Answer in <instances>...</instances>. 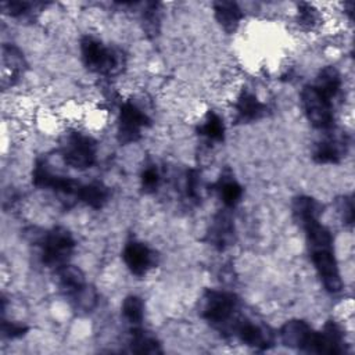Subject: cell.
<instances>
[{"label":"cell","instance_id":"1","mask_svg":"<svg viewBox=\"0 0 355 355\" xmlns=\"http://www.w3.org/2000/svg\"><path fill=\"white\" fill-rule=\"evenodd\" d=\"M301 227L305 230L311 259L324 290L330 294L340 293L343 290V279L334 255L331 232L319 219L309 220Z\"/></svg>","mask_w":355,"mask_h":355},{"label":"cell","instance_id":"2","mask_svg":"<svg viewBox=\"0 0 355 355\" xmlns=\"http://www.w3.org/2000/svg\"><path fill=\"white\" fill-rule=\"evenodd\" d=\"M240 300L236 294L220 290H208L201 301V318L222 333H232L240 318Z\"/></svg>","mask_w":355,"mask_h":355},{"label":"cell","instance_id":"3","mask_svg":"<svg viewBox=\"0 0 355 355\" xmlns=\"http://www.w3.org/2000/svg\"><path fill=\"white\" fill-rule=\"evenodd\" d=\"M37 245L42 248V262L49 268H61L68 263L73 250H75V239L72 233L62 227L55 226L51 230H44Z\"/></svg>","mask_w":355,"mask_h":355},{"label":"cell","instance_id":"4","mask_svg":"<svg viewBox=\"0 0 355 355\" xmlns=\"http://www.w3.org/2000/svg\"><path fill=\"white\" fill-rule=\"evenodd\" d=\"M60 153L67 165L83 171L96 162L97 143L80 132H69L61 140Z\"/></svg>","mask_w":355,"mask_h":355},{"label":"cell","instance_id":"5","mask_svg":"<svg viewBox=\"0 0 355 355\" xmlns=\"http://www.w3.org/2000/svg\"><path fill=\"white\" fill-rule=\"evenodd\" d=\"M80 55L85 67L100 75L114 73L119 64L121 57L112 49L107 47L93 36H83L80 40Z\"/></svg>","mask_w":355,"mask_h":355},{"label":"cell","instance_id":"6","mask_svg":"<svg viewBox=\"0 0 355 355\" xmlns=\"http://www.w3.org/2000/svg\"><path fill=\"white\" fill-rule=\"evenodd\" d=\"M301 104L305 116L311 125L320 130H329L334 125L333 100L319 92L313 83L304 86L301 92Z\"/></svg>","mask_w":355,"mask_h":355},{"label":"cell","instance_id":"7","mask_svg":"<svg viewBox=\"0 0 355 355\" xmlns=\"http://www.w3.org/2000/svg\"><path fill=\"white\" fill-rule=\"evenodd\" d=\"M150 122L148 115L135 101H123L118 112V141L121 144L137 141L141 137V130L147 128Z\"/></svg>","mask_w":355,"mask_h":355},{"label":"cell","instance_id":"8","mask_svg":"<svg viewBox=\"0 0 355 355\" xmlns=\"http://www.w3.org/2000/svg\"><path fill=\"white\" fill-rule=\"evenodd\" d=\"M32 182H33V186L37 189L51 190L61 196L75 197L76 200H78V193L82 186V183H79L75 179L61 176V175L51 172V169L43 159L36 161V164L33 166V172H32Z\"/></svg>","mask_w":355,"mask_h":355},{"label":"cell","instance_id":"9","mask_svg":"<svg viewBox=\"0 0 355 355\" xmlns=\"http://www.w3.org/2000/svg\"><path fill=\"white\" fill-rule=\"evenodd\" d=\"M230 334H234L247 347H251L259 351L270 348L275 343L273 333L268 326L250 320L243 316L237 319Z\"/></svg>","mask_w":355,"mask_h":355},{"label":"cell","instance_id":"10","mask_svg":"<svg viewBox=\"0 0 355 355\" xmlns=\"http://www.w3.org/2000/svg\"><path fill=\"white\" fill-rule=\"evenodd\" d=\"M345 351H347V347H345L344 333L334 320L326 322L322 330L315 331L309 354L338 355Z\"/></svg>","mask_w":355,"mask_h":355},{"label":"cell","instance_id":"11","mask_svg":"<svg viewBox=\"0 0 355 355\" xmlns=\"http://www.w3.org/2000/svg\"><path fill=\"white\" fill-rule=\"evenodd\" d=\"M126 268L135 276H144L155 263L154 252L140 241H129L122 251Z\"/></svg>","mask_w":355,"mask_h":355},{"label":"cell","instance_id":"12","mask_svg":"<svg viewBox=\"0 0 355 355\" xmlns=\"http://www.w3.org/2000/svg\"><path fill=\"white\" fill-rule=\"evenodd\" d=\"M280 340L286 347L309 352L315 330L304 320L293 319L280 329Z\"/></svg>","mask_w":355,"mask_h":355},{"label":"cell","instance_id":"13","mask_svg":"<svg viewBox=\"0 0 355 355\" xmlns=\"http://www.w3.org/2000/svg\"><path fill=\"white\" fill-rule=\"evenodd\" d=\"M234 241V223L230 215L225 211H219L212 222L208 232V243L216 250L222 251L232 245Z\"/></svg>","mask_w":355,"mask_h":355},{"label":"cell","instance_id":"14","mask_svg":"<svg viewBox=\"0 0 355 355\" xmlns=\"http://www.w3.org/2000/svg\"><path fill=\"white\" fill-rule=\"evenodd\" d=\"M266 104L262 103L255 93L244 89L236 98L234 111L236 118L241 122H252L266 114Z\"/></svg>","mask_w":355,"mask_h":355},{"label":"cell","instance_id":"15","mask_svg":"<svg viewBox=\"0 0 355 355\" xmlns=\"http://www.w3.org/2000/svg\"><path fill=\"white\" fill-rule=\"evenodd\" d=\"M347 153V141L343 137L329 136L319 141L313 150V159L318 164H337Z\"/></svg>","mask_w":355,"mask_h":355},{"label":"cell","instance_id":"16","mask_svg":"<svg viewBox=\"0 0 355 355\" xmlns=\"http://www.w3.org/2000/svg\"><path fill=\"white\" fill-rule=\"evenodd\" d=\"M214 14L218 24L229 33L237 29L240 21L244 17L241 8L234 1H215Z\"/></svg>","mask_w":355,"mask_h":355},{"label":"cell","instance_id":"17","mask_svg":"<svg viewBox=\"0 0 355 355\" xmlns=\"http://www.w3.org/2000/svg\"><path fill=\"white\" fill-rule=\"evenodd\" d=\"M108 198H110V189L101 182H90V183L82 184L78 193V200L93 209L103 208L107 204Z\"/></svg>","mask_w":355,"mask_h":355},{"label":"cell","instance_id":"18","mask_svg":"<svg viewBox=\"0 0 355 355\" xmlns=\"http://www.w3.org/2000/svg\"><path fill=\"white\" fill-rule=\"evenodd\" d=\"M57 279L60 288L68 297H71L73 293H76L86 284L83 272L78 266H73L71 263H65L57 269Z\"/></svg>","mask_w":355,"mask_h":355},{"label":"cell","instance_id":"19","mask_svg":"<svg viewBox=\"0 0 355 355\" xmlns=\"http://www.w3.org/2000/svg\"><path fill=\"white\" fill-rule=\"evenodd\" d=\"M322 204L309 196H298L293 201V216L300 226L311 219H319Z\"/></svg>","mask_w":355,"mask_h":355},{"label":"cell","instance_id":"20","mask_svg":"<svg viewBox=\"0 0 355 355\" xmlns=\"http://www.w3.org/2000/svg\"><path fill=\"white\" fill-rule=\"evenodd\" d=\"M341 85H343V80H341V75L340 72L337 71V68L334 67H324L318 78H316V82L313 83V86L322 92L326 97L334 100L340 90H341Z\"/></svg>","mask_w":355,"mask_h":355},{"label":"cell","instance_id":"21","mask_svg":"<svg viewBox=\"0 0 355 355\" xmlns=\"http://www.w3.org/2000/svg\"><path fill=\"white\" fill-rule=\"evenodd\" d=\"M197 132L209 141L220 143L225 139V123L215 111H208L198 125Z\"/></svg>","mask_w":355,"mask_h":355},{"label":"cell","instance_id":"22","mask_svg":"<svg viewBox=\"0 0 355 355\" xmlns=\"http://www.w3.org/2000/svg\"><path fill=\"white\" fill-rule=\"evenodd\" d=\"M129 347L135 354H162V348L158 340L154 336L146 333L143 329L132 330Z\"/></svg>","mask_w":355,"mask_h":355},{"label":"cell","instance_id":"23","mask_svg":"<svg viewBox=\"0 0 355 355\" xmlns=\"http://www.w3.org/2000/svg\"><path fill=\"white\" fill-rule=\"evenodd\" d=\"M216 190L225 207H236L243 197V187L233 178H220L216 183Z\"/></svg>","mask_w":355,"mask_h":355},{"label":"cell","instance_id":"24","mask_svg":"<svg viewBox=\"0 0 355 355\" xmlns=\"http://www.w3.org/2000/svg\"><path fill=\"white\" fill-rule=\"evenodd\" d=\"M3 65L10 71V83H14L17 76L22 73L25 68L24 55L19 49L11 44L3 46Z\"/></svg>","mask_w":355,"mask_h":355},{"label":"cell","instance_id":"25","mask_svg":"<svg viewBox=\"0 0 355 355\" xmlns=\"http://www.w3.org/2000/svg\"><path fill=\"white\" fill-rule=\"evenodd\" d=\"M72 306L83 313H87L93 311L97 305V291L92 287L85 284L82 288H79L76 293H73L71 297Z\"/></svg>","mask_w":355,"mask_h":355},{"label":"cell","instance_id":"26","mask_svg":"<svg viewBox=\"0 0 355 355\" xmlns=\"http://www.w3.org/2000/svg\"><path fill=\"white\" fill-rule=\"evenodd\" d=\"M122 315L133 326L141 323L144 316V304L137 295H128L122 302Z\"/></svg>","mask_w":355,"mask_h":355},{"label":"cell","instance_id":"27","mask_svg":"<svg viewBox=\"0 0 355 355\" xmlns=\"http://www.w3.org/2000/svg\"><path fill=\"white\" fill-rule=\"evenodd\" d=\"M140 182H141V187L146 193L155 191L161 182V176H159L157 166H154V165L146 166L140 175Z\"/></svg>","mask_w":355,"mask_h":355},{"label":"cell","instance_id":"28","mask_svg":"<svg viewBox=\"0 0 355 355\" xmlns=\"http://www.w3.org/2000/svg\"><path fill=\"white\" fill-rule=\"evenodd\" d=\"M337 211L344 225L351 226L354 223V200L351 196H343L338 198Z\"/></svg>","mask_w":355,"mask_h":355},{"label":"cell","instance_id":"29","mask_svg":"<svg viewBox=\"0 0 355 355\" xmlns=\"http://www.w3.org/2000/svg\"><path fill=\"white\" fill-rule=\"evenodd\" d=\"M28 331V326L18 322H8L6 319L1 320V333L7 338H18L22 337Z\"/></svg>","mask_w":355,"mask_h":355},{"label":"cell","instance_id":"30","mask_svg":"<svg viewBox=\"0 0 355 355\" xmlns=\"http://www.w3.org/2000/svg\"><path fill=\"white\" fill-rule=\"evenodd\" d=\"M298 21L304 26H313L316 22V10L308 3H301L298 6Z\"/></svg>","mask_w":355,"mask_h":355},{"label":"cell","instance_id":"31","mask_svg":"<svg viewBox=\"0 0 355 355\" xmlns=\"http://www.w3.org/2000/svg\"><path fill=\"white\" fill-rule=\"evenodd\" d=\"M200 178H198V172L196 169H190L187 171L186 175V194L187 197H190L191 200H197L200 196Z\"/></svg>","mask_w":355,"mask_h":355},{"label":"cell","instance_id":"32","mask_svg":"<svg viewBox=\"0 0 355 355\" xmlns=\"http://www.w3.org/2000/svg\"><path fill=\"white\" fill-rule=\"evenodd\" d=\"M3 7L11 17H22L29 12L32 4L28 1H7L3 3Z\"/></svg>","mask_w":355,"mask_h":355}]
</instances>
